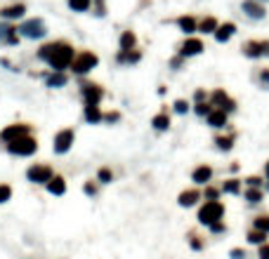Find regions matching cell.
<instances>
[{"label":"cell","instance_id":"6da1fadb","mask_svg":"<svg viewBox=\"0 0 269 259\" xmlns=\"http://www.w3.org/2000/svg\"><path fill=\"white\" fill-rule=\"evenodd\" d=\"M76 54L78 52H76V47H73L71 43H66V40H54V43L40 45V50L36 52V57L50 66V71L66 73L71 69Z\"/></svg>","mask_w":269,"mask_h":259},{"label":"cell","instance_id":"7a4b0ae2","mask_svg":"<svg viewBox=\"0 0 269 259\" xmlns=\"http://www.w3.org/2000/svg\"><path fill=\"white\" fill-rule=\"evenodd\" d=\"M196 219L201 226H213L217 222H224V203L222 200H203V205L196 212Z\"/></svg>","mask_w":269,"mask_h":259},{"label":"cell","instance_id":"3957f363","mask_svg":"<svg viewBox=\"0 0 269 259\" xmlns=\"http://www.w3.org/2000/svg\"><path fill=\"white\" fill-rule=\"evenodd\" d=\"M99 66V57L95 52H90V50H81V52L76 54V59H73L71 69L69 71L73 73V76H78V78H83V76H88V73H92L95 69Z\"/></svg>","mask_w":269,"mask_h":259},{"label":"cell","instance_id":"277c9868","mask_svg":"<svg viewBox=\"0 0 269 259\" xmlns=\"http://www.w3.org/2000/svg\"><path fill=\"white\" fill-rule=\"evenodd\" d=\"M5 149H7V153L14 156V158H31L33 153H38V139L33 134H26V137H21L17 142L7 144Z\"/></svg>","mask_w":269,"mask_h":259},{"label":"cell","instance_id":"5b68a950","mask_svg":"<svg viewBox=\"0 0 269 259\" xmlns=\"http://www.w3.org/2000/svg\"><path fill=\"white\" fill-rule=\"evenodd\" d=\"M73 142H76V130L73 127H64L54 134L52 139V151L57 156H66V153L73 149Z\"/></svg>","mask_w":269,"mask_h":259},{"label":"cell","instance_id":"8992f818","mask_svg":"<svg viewBox=\"0 0 269 259\" xmlns=\"http://www.w3.org/2000/svg\"><path fill=\"white\" fill-rule=\"evenodd\" d=\"M52 177H54V170L52 165H47V163H33L31 168H26V181H31V184L45 186Z\"/></svg>","mask_w":269,"mask_h":259},{"label":"cell","instance_id":"52a82bcc","mask_svg":"<svg viewBox=\"0 0 269 259\" xmlns=\"http://www.w3.org/2000/svg\"><path fill=\"white\" fill-rule=\"evenodd\" d=\"M19 36L28 38V40H40V38L47 36V26H45L43 19H26L19 24Z\"/></svg>","mask_w":269,"mask_h":259},{"label":"cell","instance_id":"ba28073f","mask_svg":"<svg viewBox=\"0 0 269 259\" xmlns=\"http://www.w3.org/2000/svg\"><path fill=\"white\" fill-rule=\"evenodd\" d=\"M208 101H210V106L213 108H220V111H224V113H234V111H236V99L229 97L227 89H222V87L213 89L210 97H208Z\"/></svg>","mask_w":269,"mask_h":259},{"label":"cell","instance_id":"9c48e42d","mask_svg":"<svg viewBox=\"0 0 269 259\" xmlns=\"http://www.w3.org/2000/svg\"><path fill=\"white\" fill-rule=\"evenodd\" d=\"M26 134H31V125H26V123H12V125L0 130V142L7 146V144L17 142V139L26 137Z\"/></svg>","mask_w":269,"mask_h":259},{"label":"cell","instance_id":"30bf717a","mask_svg":"<svg viewBox=\"0 0 269 259\" xmlns=\"http://www.w3.org/2000/svg\"><path fill=\"white\" fill-rule=\"evenodd\" d=\"M81 99L85 106H92V104H102L104 99V87L97 85V83H81Z\"/></svg>","mask_w":269,"mask_h":259},{"label":"cell","instance_id":"8fae6325","mask_svg":"<svg viewBox=\"0 0 269 259\" xmlns=\"http://www.w3.org/2000/svg\"><path fill=\"white\" fill-rule=\"evenodd\" d=\"M203 50H206V45H203V40L196 36H189L184 43L179 45L177 54H182L184 59H189V57H198V54H203Z\"/></svg>","mask_w":269,"mask_h":259},{"label":"cell","instance_id":"7c38bea8","mask_svg":"<svg viewBox=\"0 0 269 259\" xmlns=\"http://www.w3.org/2000/svg\"><path fill=\"white\" fill-rule=\"evenodd\" d=\"M201 200H203V191H198V186H191V188H184L177 196V205L179 207H196Z\"/></svg>","mask_w":269,"mask_h":259},{"label":"cell","instance_id":"4fadbf2b","mask_svg":"<svg viewBox=\"0 0 269 259\" xmlns=\"http://www.w3.org/2000/svg\"><path fill=\"white\" fill-rule=\"evenodd\" d=\"M213 174H215V170L210 165H196L191 172V181H194V186H208L213 181Z\"/></svg>","mask_w":269,"mask_h":259},{"label":"cell","instance_id":"5bb4252c","mask_svg":"<svg viewBox=\"0 0 269 259\" xmlns=\"http://www.w3.org/2000/svg\"><path fill=\"white\" fill-rule=\"evenodd\" d=\"M206 125L213 127V130H222V127L229 125V113H224V111H220V108H213L206 118Z\"/></svg>","mask_w":269,"mask_h":259},{"label":"cell","instance_id":"9a60e30c","mask_svg":"<svg viewBox=\"0 0 269 259\" xmlns=\"http://www.w3.org/2000/svg\"><path fill=\"white\" fill-rule=\"evenodd\" d=\"M243 14L251 19H265V14H267V9H265V5L262 2H258V0H243Z\"/></svg>","mask_w":269,"mask_h":259},{"label":"cell","instance_id":"2e32d148","mask_svg":"<svg viewBox=\"0 0 269 259\" xmlns=\"http://www.w3.org/2000/svg\"><path fill=\"white\" fill-rule=\"evenodd\" d=\"M213 36H215V43H220V45L229 43V40L236 36V24H234V21H224V24L217 26V31Z\"/></svg>","mask_w":269,"mask_h":259},{"label":"cell","instance_id":"e0dca14e","mask_svg":"<svg viewBox=\"0 0 269 259\" xmlns=\"http://www.w3.org/2000/svg\"><path fill=\"white\" fill-rule=\"evenodd\" d=\"M83 120H85L88 125H99V123H104V111H102V106H97V104L83 106Z\"/></svg>","mask_w":269,"mask_h":259},{"label":"cell","instance_id":"ac0fdd59","mask_svg":"<svg viewBox=\"0 0 269 259\" xmlns=\"http://www.w3.org/2000/svg\"><path fill=\"white\" fill-rule=\"evenodd\" d=\"M177 26H179V31L189 38L198 31V19L191 17V14H182V17H177Z\"/></svg>","mask_w":269,"mask_h":259},{"label":"cell","instance_id":"d6986e66","mask_svg":"<svg viewBox=\"0 0 269 259\" xmlns=\"http://www.w3.org/2000/svg\"><path fill=\"white\" fill-rule=\"evenodd\" d=\"M69 85V73H57V71H50L45 76V87L50 89H59V87H66Z\"/></svg>","mask_w":269,"mask_h":259},{"label":"cell","instance_id":"ffe728a7","mask_svg":"<svg viewBox=\"0 0 269 259\" xmlns=\"http://www.w3.org/2000/svg\"><path fill=\"white\" fill-rule=\"evenodd\" d=\"M0 43L2 45H19V31L12 24H0Z\"/></svg>","mask_w":269,"mask_h":259},{"label":"cell","instance_id":"44dd1931","mask_svg":"<svg viewBox=\"0 0 269 259\" xmlns=\"http://www.w3.org/2000/svg\"><path fill=\"white\" fill-rule=\"evenodd\" d=\"M45 188H47L50 196H64V193H66V179H64L62 174H54V177L45 184Z\"/></svg>","mask_w":269,"mask_h":259},{"label":"cell","instance_id":"7402d4cb","mask_svg":"<svg viewBox=\"0 0 269 259\" xmlns=\"http://www.w3.org/2000/svg\"><path fill=\"white\" fill-rule=\"evenodd\" d=\"M170 113L168 111H158L156 116L151 118V127L156 130V132H168L170 130Z\"/></svg>","mask_w":269,"mask_h":259},{"label":"cell","instance_id":"603a6c76","mask_svg":"<svg viewBox=\"0 0 269 259\" xmlns=\"http://www.w3.org/2000/svg\"><path fill=\"white\" fill-rule=\"evenodd\" d=\"M234 144H236V132H227V134H217L215 137V146L217 151L222 153H229L234 149Z\"/></svg>","mask_w":269,"mask_h":259},{"label":"cell","instance_id":"cb8c5ba5","mask_svg":"<svg viewBox=\"0 0 269 259\" xmlns=\"http://www.w3.org/2000/svg\"><path fill=\"white\" fill-rule=\"evenodd\" d=\"M118 50L121 52H133L137 50V36H134L133 31H123L121 38H118Z\"/></svg>","mask_w":269,"mask_h":259},{"label":"cell","instance_id":"d4e9b609","mask_svg":"<svg viewBox=\"0 0 269 259\" xmlns=\"http://www.w3.org/2000/svg\"><path fill=\"white\" fill-rule=\"evenodd\" d=\"M220 188H222V193H227V196H239V193H243V181L236 177H229L220 184Z\"/></svg>","mask_w":269,"mask_h":259},{"label":"cell","instance_id":"484cf974","mask_svg":"<svg viewBox=\"0 0 269 259\" xmlns=\"http://www.w3.org/2000/svg\"><path fill=\"white\" fill-rule=\"evenodd\" d=\"M241 52H243V57H248V59H262L260 40H246V43L241 45Z\"/></svg>","mask_w":269,"mask_h":259},{"label":"cell","instance_id":"4316f807","mask_svg":"<svg viewBox=\"0 0 269 259\" xmlns=\"http://www.w3.org/2000/svg\"><path fill=\"white\" fill-rule=\"evenodd\" d=\"M142 62V52L139 50H133V52H121L116 54V64H126V66H134V64Z\"/></svg>","mask_w":269,"mask_h":259},{"label":"cell","instance_id":"83f0119b","mask_svg":"<svg viewBox=\"0 0 269 259\" xmlns=\"http://www.w3.org/2000/svg\"><path fill=\"white\" fill-rule=\"evenodd\" d=\"M24 12H26V5H21V2H17V5H7V7L0 12V17L2 19H21L24 17Z\"/></svg>","mask_w":269,"mask_h":259},{"label":"cell","instance_id":"f1b7e54d","mask_svg":"<svg viewBox=\"0 0 269 259\" xmlns=\"http://www.w3.org/2000/svg\"><path fill=\"white\" fill-rule=\"evenodd\" d=\"M217 26H220V21H217L215 17H203L198 19V33H206V36H210V33H215Z\"/></svg>","mask_w":269,"mask_h":259},{"label":"cell","instance_id":"f546056e","mask_svg":"<svg viewBox=\"0 0 269 259\" xmlns=\"http://www.w3.org/2000/svg\"><path fill=\"white\" fill-rule=\"evenodd\" d=\"M246 243L260 248V245H265V243H269V241H267V233L258 231V229H248V233H246Z\"/></svg>","mask_w":269,"mask_h":259},{"label":"cell","instance_id":"4dcf8cb0","mask_svg":"<svg viewBox=\"0 0 269 259\" xmlns=\"http://www.w3.org/2000/svg\"><path fill=\"white\" fill-rule=\"evenodd\" d=\"M243 198H246V203H251V205H260L262 198H265V191H262V188H246V191H243Z\"/></svg>","mask_w":269,"mask_h":259},{"label":"cell","instance_id":"1f68e13d","mask_svg":"<svg viewBox=\"0 0 269 259\" xmlns=\"http://www.w3.org/2000/svg\"><path fill=\"white\" fill-rule=\"evenodd\" d=\"M253 229H258V231H262V233H267L269 236V215L253 217Z\"/></svg>","mask_w":269,"mask_h":259},{"label":"cell","instance_id":"d6a6232c","mask_svg":"<svg viewBox=\"0 0 269 259\" xmlns=\"http://www.w3.org/2000/svg\"><path fill=\"white\" fill-rule=\"evenodd\" d=\"M220 196H222V188L220 186L208 184V186L203 188V200H220Z\"/></svg>","mask_w":269,"mask_h":259},{"label":"cell","instance_id":"836d02e7","mask_svg":"<svg viewBox=\"0 0 269 259\" xmlns=\"http://www.w3.org/2000/svg\"><path fill=\"white\" fill-rule=\"evenodd\" d=\"M189 108H191V104H189L187 99H175V101H172V111H175L177 116H187Z\"/></svg>","mask_w":269,"mask_h":259},{"label":"cell","instance_id":"e575fe53","mask_svg":"<svg viewBox=\"0 0 269 259\" xmlns=\"http://www.w3.org/2000/svg\"><path fill=\"white\" fill-rule=\"evenodd\" d=\"M95 179H97L99 184H111V181H114V172H111V168L104 165V168H99L97 170V177Z\"/></svg>","mask_w":269,"mask_h":259},{"label":"cell","instance_id":"d590c367","mask_svg":"<svg viewBox=\"0 0 269 259\" xmlns=\"http://www.w3.org/2000/svg\"><path fill=\"white\" fill-rule=\"evenodd\" d=\"M83 193L90 196V198L97 196V193H99V181H97V179H88V181L83 184Z\"/></svg>","mask_w":269,"mask_h":259},{"label":"cell","instance_id":"8d00e7d4","mask_svg":"<svg viewBox=\"0 0 269 259\" xmlns=\"http://www.w3.org/2000/svg\"><path fill=\"white\" fill-rule=\"evenodd\" d=\"M189 248H191V250H196V252H201L203 250V248H206V243L201 241V236H198V233H194V231H189Z\"/></svg>","mask_w":269,"mask_h":259},{"label":"cell","instance_id":"74e56055","mask_svg":"<svg viewBox=\"0 0 269 259\" xmlns=\"http://www.w3.org/2000/svg\"><path fill=\"white\" fill-rule=\"evenodd\" d=\"M69 7L73 12H88L92 7V0H69Z\"/></svg>","mask_w":269,"mask_h":259},{"label":"cell","instance_id":"f35d334b","mask_svg":"<svg viewBox=\"0 0 269 259\" xmlns=\"http://www.w3.org/2000/svg\"><path fill=\"white\" fill-rule=\"evenodd\" d=\"M213 111V106H210V101H201V104H194V113H196L198 118H208V113Z\"/></svg>","mask_w":269,"mask_h":259},{"label":"cell","instance_id":"ab89813d","mask_svg":"<svg viewBox=\"0 0 269 259\" xmlns=\"http://www.w3.org/2000/svg\"><path fill=\"white\" fill-rule=\"evenodd\" d=\"M7 200H12V186L9 184H0V205H5Z\"/></svg>","mask_w":269,"mask_h":259},{"label":"cell","instance_id":"60d3db41","mask_svg":"<svg viewBox=\"0 0 269 259\" xmlns=\"http://www.w3.org/2000/svg\"><path fill=\"white\" fill-rule=\"evenodd\" d=\"M243 184H246L248 188H262V177L260 174H251V177L243 179Z\"/></svg>","mask_w":269,"mask_h":259},{"label":"cell","instance_id":"b9f144b4","mask_svg":"<svg viewBox=\"0 0 269 259\" xmlns=\"http://www.w3.org/2000/svg\"><path fill=\"white\" fill-rule=\"evenodd\" d=\"M258 83H260V87L269 89V69H260V73H258Z\"/></svg>","mask_w":269,"mask_h":259},{"label":"cell","instance_id":"7bdbcfd3","mask_svg":"<svg viewBox=\"0 0 269 259\" xmlns=\"http://www.w3.org/2000/svg\"><path fill=\"white\" fill-rule=\"evenodd\" d=\"M208 229H210V233H213V236H224V233H227V224L217 222V224H213V226H208Z\"/></svg>","mask_w":269,"mask_h":259},{"label":"cell","instance_id":"ee69618b","mask_svg":"<svg viewBox=\"0 0 269 259\" xmlns=\"http://www.w3.org/2000/svg\"><path fill=\"white\" fill-rule=\"evenodd\" d=\"M104 123H109V125L121 123V113H118V111H107V113H104Z\"/></svg>","mask_w":269,"mask_h":259},{"label":"cell","instance_id":"f6af8a7d","mask_svg":"<svg viewBox=\"0 0 269 259\" xmlns=\"http://www.w3.org/2000/svg\"><path fill=\"white\" fill-rule=\"evenodd\" d=\"M229 259H248V252L243 248H232L229 250Z\"/></svg>","mask_w":269,"mask_h":259},{"label":"cell","instance_id":"bcb514c9","mask_svg":"<svg viewBox=\"0 0 269 259\" xmlns=\"http://www.w3.org/2000/svg\"><path fill=\"white\" fill-rule=\"evenodd\" d=\"M182 66H184V57H182V54H175V57L170 59V69L172 71H179Z\"/></svg>","mask_w":269,"mask_h":259},{"label":"cell","instance_id":"7dc6e473","mask_svg":"<svg viewBox=\"0 0 269 259\" xmlns=\"http://www.w3.org/2000/svg\"><path fill=\"white\" fill-rule=\"evenodd\" d=\"M208 97H210V94H208L206 89H201V87H198L196 92H194V104H201V101H208Z\"/></svg>","mask_w":269,"mask_h":259},{"label":"cell","instance_id":"c3c4849f","mask_svg":"<svg viewBox=\"0 0 269 259\" xmlns=\"http://www.w3.org/2000/svg\"><path fill=\"white\" fill-rule=\"evenodd\" d=\"M258 259H269V243H265V245L258 248Z\"/></svg>","mask_w":269,"mask_h":259},{"label":"cell","instance_id":"681fc988","mask_svg":"<svg viewBox=\"0 0 269 259\" xmlns=\"http://www.w3.org/2000/svg\"><path fill=\"white\" fill-rule=\"evenodd\" d=\"M0 64H2V66H5V69H7V71H17V69H14V66H12V62H9V59H5V57H2V59H0Z\"/></svg>","mask_w":269,"mask_h":259},{"label":"cell","instance_id":"f907efd6","mask_svg":"<svg viewBox=\"0 0 269 259\" xmlns=\"http://www.w3.org/2000/svg\"><path fill=\"white\" fill-rule=\"evenodd\" d=\"M262 45V57H269V40H260Z\"/></svg>","mask_w":269,"mask_h":259},{"label":"cell","instance_id":"816d5d0a","mask_svg":"<svg viewBox=\"0 0 269 259\" xmlns=\"http://www.w3.org/2000/svg\"><path fill=\"white\" fill-rule=\"evenodd\" d=\"M229 172H232V174H236V172H239V163H232V165H229Z\"/></svg>","mask_w":269,"mask_h":259},{"label":"cell","instance_id":"f5cc1de1","mask_svg":"<svg viewBox=\"0 0 269 259\" xmlns=\"http://www.w3.org/2000/svg\"><path fill=\"white\" fill-rule=\"evenodd\" d=\"M265 177H267V179H269V161H267V163H265Z\"/></svg>","mask_w":269,"mask_h":259},{"label":"cell","instance_id":"db71d44e","mask_svg":"<svg viewBox=\"0 0 269 259\" xmlns=\"http://www.w3.org/2000/svg\"><path fill=\"white\" fill-rule=\"evenodd\" d=\"M265 188H267V191H269V179H267V186H265Z\"/></svg>","mask_w":269,"mask_h":259}]
</instances>
